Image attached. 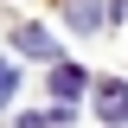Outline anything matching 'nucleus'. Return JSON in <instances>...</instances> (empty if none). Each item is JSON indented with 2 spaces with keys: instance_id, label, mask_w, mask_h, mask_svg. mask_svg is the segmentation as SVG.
I'll use <instances>...</instances> for the list:
<instances>
[{
  "instance_id": "20e7f679",
  "label": "nucleus",
  "mask_w": 128,
  "mask_h": 128,
  "mask_svg": "<svg viewBox=\"0 0 128 128\" xmlns=\"http://www.w3.org/2000/svg\"><path fill=\"white\" fill-rule=\"evenodd\" d=\"M83 83H90V77H83L77 64H58V70H51V90H58L64 102H70V96H83Z\"/></svg>"
},
{
  "instance_id": "f257e3e1",
  "label": "nucleus",
  "mask_w": 128,
  "mask_h": 128,
  "mask_svg": "<svg viewBox=\"0 0 128 128\" xmlns=\"http://www.w3.org/2000/svg\"><path fill=\"white\" fill-rule=\"evenodd\" d=\"M96 115L122 128V122H128V83H115V77L102 83V90H96Z\"/></svg>"
},
{
  "instance_id": "7ed1b4c3",
  "label": "nucleus",
  "mask_w": 128,
  "mask_h": 128,
  "mask_svg": "<svg viewBox=\"0 0 128 128\" xmlns=\"http://www.w3.org/2000/svg\"><path fill=\"white\" fill-rule=\"evenodd\" d=\"M13 45L26 51V58H51V51H58V45H51V32H45V26H19V32H13Z\"/></svg>"
},
{
  "instance_id": "423d86ee",
  "label": "nucleus",
  "mask_w": 128,
  "mask_h": 128,
  "mask_svg": "<svg viewBox=\"0 0 128 128\" xmlns=\"http://www.w3.org/2000/svg\"><path fill=\"white\" fill-rule=\"evenodd\" d=\"M13 90H19V70H13V64H6V58H0V109L13 102Z\"/></svg>"
},
{
  "instance_id": "39448f33",
  "label": "nucleus",
  "mask_w": 128,
  "mask_h": 128,
  "mask_svg": "<svg viewBox=\"0 0 128 128\" xmlns=\"http://www.w3.org/2000/svg\"><path fill=\"white\" fill-rule=\"evenodd\" d=\"M58 122H70L64 109H38V115H19V128H58Z\"/></svg>"
},
{
  "instance_id": "f03ea898",
  "label": "nucleus",
  "mask_w": 128,
  "mask_h": 128,
  "mask_svg": "<svg viewBox=\"0 0 128 128\" xmlns=\"http://www.w3.org/2000/svg\"><path fill=\"white\" fill-rule=\"evenodd\" d=\"M64 19H70V32H96L102 26V0H64Z\"/></svg>"
}]
</instances>
